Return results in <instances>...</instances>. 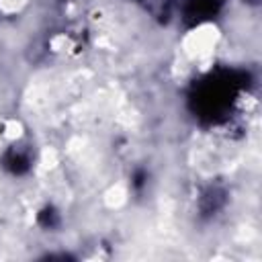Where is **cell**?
Here are the masks:
<instances>
[{
  "instance_id": "cell-1",
  "label": "cell",
  "mask_w": 262,
  "mask_h": 262,
  "mask_svg": "<svg viewBox=\"0 0 262 262\" xmlns=\"http://www.w3.org/2000/svg\"><path fill=\"white\" fill-rule=\"evenodd\" d=\"M246 74H223V76H213L209 80H203L196 86V92L192 94V108L199 117L209 119V121H219L227 108L231 106L235 94L239 88H244Z\"/></svg>"
},
{
  "instance_id": "cell-2",
  "label": "cell",
  "mask_w": 262,
  "mask_h": 262,
  "mask_svg": "<svg viewBox=\"0 0 262 262\" xmlns=\"http://www.w3.org/2000/svg\"><path fill=\"white\" fill-rule=\"evenodd\" d=\"M219 8V0H188L186 4V16L194 23L209 18L217 12Z\"/></svg>"
},
{
  "instance_id": "cell-3",
  "label": "cell",
  "mask_w": 262,
  "mask_h": 262,
  "mask_svg": "<svg viewBox=\"0 0 262 262\" xmlns=\"http://www.w3.org/2000/svg\"><path fill=\"white\" fill-rule=\"evenodd\" d=\"M4 166H6L10 172L20 174V172H25V170L29 168V160H27L23 154H14V151H10V154L4 158Z\"/></svg>"
},
{
  "instance_id": "cell-4",
  "label": "cell",
  "mask_w": 262,
  "mask_h": 262,
  "mask_svg": "<svg viewBox=\"0 0 262 262\" xmlns=\"http://www.w3.org/2000/svg\"><path fill=\"white\" fill-rule=\"evenodd\" d=\"M39 221L45 225V227H53L57 223V213L53 209H45L41 215H39Z\"/></svg>"
}]
</instances>
